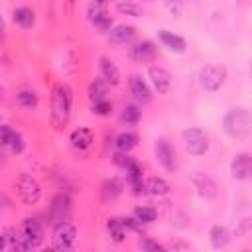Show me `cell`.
<instances>
[{
	"mask_svg": "<svg viewBox=\"0 0 252 252\" xmlns=\"http://www.w3.org/2000/svg\"><path fill=\"white\" fill-rule=\"evenodd\" d=\"M73 110V89L69 83H57L51 89V104H49V120L57 132H63L71 120Z\"/></svg>",
	"mask_w": 252,
	"mask_h": 252,
	"instance_id": "obj_1",
	"label": "cell"
},
{
	"mask_svg": "<svg viewBox=\"0 0 252 252\" xmlns=\"http://www.w3.org/2000/svg\"><path fill=\"white\" fill-rule=\"evenodd\" d=\"M222 130L234 142H248L252 136V114L246 106H232L222 116Z\"/></svg>",
	"mask_w": 252,
	"mask_h": 252,
	"instance_id": "obj_2",
	"label": "cell"
},
{
	"mask_svg": "<svg viewBox=\"0 0 252 252\" xmlns=\"http://www.w3.org/2000/svg\"><path fill=\"white\" fill-rule=\"evenodd\" d=\"M16 232H18V238H20L24 250H35V248H39V246L43 244V240H45L43 224H41L37 219H33V217H26V219L20 222V226H18Z\"/></svg>",
	"mask_w": 252,
	"mask_h": 252,
	"instance_id": "obj_3",
	"label": "cell"
},
{
	"mask_svg": "<svg viewBox=\"0 0 252 252\" xmlns=\"http://www.w3.org/2000/svg\"><path fill=\"white\" fill-rule=\"evenodd\" d=\"M14 193L18 195V199L24 203V205H37L39 199H41V183L30 175V173H20L14 181Z\"/></svg>",
	"mask_w": 252,
	"mask_h": 252,
	"instance_id": "obj_4",
	"label": "cell"
},
{
	"mask_svg": "<svg viewBox=\"0 0 252 252\" xmlns=\"http://www.w3.org/2000/svg\"><path fill=\"white\" fill-rule=\"evenodd\" d=\"M181 140H183V146H185V152L193 158H201L209 152V136L197 128V126H187L181 130Z\"/></svg>",
	"mask_w": 252,
	"mask_h": 252,
	"instance_id": "obj_5",
	"label": "cell"
},
{
	"mask_svg": "<svg viewBox=\"0 0 252 252\" xmlns=\"http://www.w3.org/2000/svg\"><path fill=\"white\" fill-rule=\"evenodd\" d=\"M77 244V226L67 219L53 222L51 230V248L53 250H71Z\"/></svg>",
	"mask_w": 252,
	"mask_h": 252,
	"instance_id": "obj_6",
	"label": "cell"
},
{
	"mask_svg": "<svg viewBox=\"0 0 252 252\" xmlns=\"http://www.w3.org/2000/svg\"><path fill=\"white\" fill-rule=\"evenodd\" d=\"M226 77H228L226 67H224V65H219V63H211V65L201 67V69H199V75H197L199 85H201L205 91H209V93H217V91L224 85Z\"/></svg>",
	"mask_w": 252,
	"mask_h": 252,
	"instance_id": "obj_7",
	"label": "cell"
},
{
	"mask_svg": "<svg viewBox=\"0 0 252 252\" xmlns=\"http://www.w3.org/2000/svg\"><path fill=\"white\" fill-rule=\"evenodd\" d=\"M87 18L98 32H108L114 26L106 0H91V4L87 8Z\"/></svg>",
	"mask_w": 252,
	"mask_h": 252,
	"instance_id": "obj_8",
	"label": "cell"
},
{
	"mask_svg": "<svg viewBox=\"0 0 252 252\" xmlns=\"http://www.w3.org/2000/svg\"><path fill=\"white\" fill-rule=\"evenodd\" d=\"M154 156H156V161L169 173H175L177 167H179V161H177V154H175V148L165 140V138H158L156 144H154Z\"/></svg>",
	"mask_w": 252,
	"mask_h": 252,
	"instance_id": "obj_9",
	"label": "cell"
},
{
	"mask_svg": "<svg viewBox=\"0 0 252 252\" xmlns=\"http://www.w3.org/2000/svg\"><path fill=\"white\" fill-rule=\"evenodd\" d=\"M128 57H130L134 63H140V65L154 63L156 57H158V45H156L152 39H138V41H132L130 47H128Z\"/></svg>",
	"mask_w": 252,
	"mask_h": 252,
	"instance_id": "obj_10",
	"label": "cell"
},
{
	"mask_svg": "<svg viewBox=\"0 0 252 252\" xmlns=\"http://www.w3.org/2000/svg\"><path fill=\"white\" fill-rule=\"evenodd\" d=\"M0 146L6 148L10 154L20 156L26 148V138L20 130L12 128L10 124H0Z\"/></svg>",
	"mask_w": 252,
	"mask_h": 252,
	"instance_id": "obj_11",
	"label": "cell"
},
{
	"mask_svg": "<svg viewBox=\"0 0 252 252\" xmlns=\"http://www.w3.org/2000/svg\"><path fill=\"white\" fill-rule=\"evenodd\" d=\"M191 183H193V187L197 189L199 197H203L205 201H213V199L219 195V185H217V181H215L209 173H205V171H193V173H191Z\"/></svg>",
	"mask_w": 252,
	"mask_h": 252,
	"instance_id": "obj_12",
	"label": "cell"
},
{
	"mask_svg": "<svg viewBox=\"0 0 252 252\" xmlns=\"http://www.w3.org/2000/svg\"><path fill=\"white\" fill-rule=\"evenodd\" d=\"M148 79H150V87L158 93V94H167L171 89V73L161 67V65H150L148 67Z\"/></svg>",
	"mask_w": 252,
	"mask_h": 252,
	"instance_id": "obj_13",
	"label": "cell"
},
{
	"mask_svg": "<svg viewBox=\"0 0 252 252\" xmlns=\"http://www.w3.org/2000/svg\"><path fill=\"white\" fill-rule=\"evenodd\" d=\"M230 175L234 181H248L252 175V158L246 152H240L230 161Z\"/></svg>",
	"mask_w": 252,
	"mask_h": 252,
	"instance_id": "obj_14",
	"label": "cell"
},
{
	"mask_svg": "<svg viewBox=\"0 0 252 252\" xmlns=\"http://www.w3.org/2000/svg\"><path fill=\"white\" fill-rule=\"evenodd\" d=\"M124 171H126V181H128L132 193H134V195H142V193H146L144 171H142V165H140V161H138L136 158L124 167Z\"/></svg>",
	"mask_w": 252,
	"mask_h": 252,
	"instance_id": "obj_15",
	"label": "cell"
},
{
	"mask_svg": "<svg viewBox=\"0 0 252 252\" xmlns=\"http://www.w3.org/2000/svg\"><path fill=\"white\" fill-rule=\"evenodd\" d=\"M128 87H130V94L134 96L136 102L148 104L152 100V87L142 75H132L128 81Z\"/></svg>",
	"mask_w": 252,
	"mask_h": 252,
	"instance_id": "obj_16",
	"label": "cell"
},
{
	"mask_svg": "<svg viewBox=\"0 0 252 252\" xmlns=\"http://www.w3.org/2000/svg\"><path fill=\"white\" fill-rule=\"evenodd\" d=\"M71 213V199L65 193H59L53 197L51 205H49V220L51 222H59V220H67Z\"/></svg>",
	"mask_w": 252,
	"mask_h": 252,
	"instance_id": "obj_17",
	"label": "cell"
},
{
	"mask_svg": "<svg viewBox=\"0 0 252 252\" xmlns=\"http://www.w3.org/2000/svg\"><path fill=\"white\" fill-rule=\"evenodd\" d=\"M158 39H159L161 45H163L167 51H171V53L181 55V53H185V49H187L185 37H181L179 33H173V32H169V30H159V32H158Z\"/></svg>",
	"mask_w": 252,
	"mask_h": 252,
	"instance_id": "obj_18",
	"label": "cell"
},
{
	"mask_svg": "<svg viewBox=\"0 0 252 252\" xmlns=\"http://www.w3.org/2000/svg\"><path fill=\"white\" fill-rule=\"evenodd\" d=\"M98 69H100V77L104 79V83L108 87H118L120 85V69L110 57H106V55L98 57Z\"/></svg>",
	"mask_w": 252,
	"mask_h": 252,
	"instance_id": "obj_19",
	"label": "cell"
},
{
	"mask_svg": "<svg viewBox=\"0 0 252 252\" xmlns=\"http://www.w3.org/2000/svg\"><path fill=\"white\" fill-rule=\"evenodd\" d=\"M69 142H71V146H73L75 150L85 152V150H89V148L94 144V132H93L91 128H87V126H79V128H75V130L71 132Z\"/></svg>",
	"mask_w": 252,
	"mask_h": 252,
	"instance_id": "obj_20",
	"label": "cell"
},
{
	"mask_svg": "<svg viewBox=\"0 0 252 252\" xmlns=\"http://www.w3.org/2000/svg\"><path fill=\"white\" fill-rule=\"evenodd\" d=\"M134 33H136L134 26H130V24H114L108 30V41L112 45H126V43L132 41Z\"/></svg>",
	"mask_w": 252,
	"mask_h": 252,
	"instance_id": "obj_21",
	"label": "cell"
},
{
	"mask_svg": "<svg viewBox=\"0 0 252 252\" xmlns=\"http://www.w3.org/2000/svg\"><path fill=\"white\" fill-rule=\"evenodd\" d=\"M124 191V183L120 177H108L100 185V199L102 203H114Z\"/></svg>",
	"mask_w": 252,
	"mask_h": 252,
	"instance_id": "obj_22",
	"label": "cell"
},
{
	"mask_svg": "<svg viewBox=\"0 0 252 252\" xmlns=\"http://www.w3.org/2000/svg\"><path fill=\"white\" fill-rule=\"evenodd\" d=\"M230 240H232V234L224 224H213L209 228V242H211V246L215 250L226 248L230 244Z\"/></svg>",
	"mask_w": 252,
	"mask_h": 252,
	"instance_id": "obj_23",
	"label": "cell"
},
{
	"mask_svg": "<svg viewBox=\"0 0 252 252\" xmlns=\"http://www.w3.org/2000/svg\"><path fill=\"white\" fill-rule=\"evenodd\" d=\"M12 20H14V24H16L18 28H22V30H32L33 24H35V12H33L32 8H28V6H18V8H14V12H12Z\"/></svg>",
	"mask_w": 252,
	"mask_h": 252,
	"instance_id": "obj_24",
	"label": "cell"
},
{
	"mask_svg": "<svg viewBox=\"0 0 252 252\" xmlns=\"http://www.w3.org/2000/svg\"><path fill=\"white\" fill-rule=\"evenodd\" d=\"M136 146H138V134L132 132V130H124V132L116 134V138H114V148H116V152H126V154H130Z\"/></svg>",
	"mask_w": 252,
	"mask_h": 252,
	"instance_id": "obj_25",
	"label": "cell"
},
{
	"mask_svg": "<svg viewBox=\"0 0 252 252\" xmlns=\"http://www.w3.org/2000/svg\"><path fill=\"white\" fill-rule=\"evenodd\" d=\"M169 191H171V185L163 177L154 175V177L146 179V193H150L154 197H165V195H169Z\"/></svg>",
	"mask_w": 252,
	"mask_h": 252,
	"instance_id": "obj_26",
	"label": "cell"
},
{
	"mask_svg": "<svg viewBox=\"0 0 252 252\" xmlns=\"http://www.w3.org/2000/svg\"><path fill=\"white\" fill-rule=\"evenodd\" d=\"M106 232H108L110 240L116 242V244L124 242V240H126V234H128V230L124 228L120 217H110V219L106 220Z\"/></svg>",
	"mask_w": 252,
	"mask_h": 252,
	"instance_id": "obj_27",
	"label": "cell"
},
{
	"mask_svg": "<svg viewBox=\"0 0 252 252\" xmlns=\"http://www.w3.org/2000/svg\"><path fill=\"white\" fill-rule=\"evenodd\" d=\"M16 102H18V106H22V108H26V110H33V108H37V104H39V96H37L35 91H32V89H22V91H18V94H16Z\"/></svg>",
	"mask_w": 252,
	"mask_h": 252,
	"instance_id": "obj_28",
	"label": "cell"
},
{
	"mask_svg": "<svg viewBox=\"0 0 252 252\" xmlns=\"http://www.w3.org/2000/svg\"><path fill=\"white\" fill-rule=\"evenodd\" d=\"M116 12L122 16H130V18H142L144 16V8L134 0H118Z\"/></svg>",
	"mask_w": 252,
	"mask_h": 252,
	"instance_id": "obj_29",
	"label": "cell"
},
{
	"mask_svg": "<svg viewBox=\"0 0 252 252\" xmlns=\"http://www.w3.org/2000/svg\"><path fill=\"white\" fill-rule=\"evenodd\" d=\"M132 217H134L140 224H152V222L158 219V211H156L154 207H150V205H138V207H134Z\"/></svg>",
	"mask_w": 252,
	"mask_h": 252,
	"instance_id": "obj_30",
	"label": "cell"
},
{
	"mask_svg": "<svg viewBox=\"0 0 252 252\" xmlns=\"http://www.w3.org/2000/svg\"><path fill=\"white\" fill-rule=\"evenodd\" d=\"M106 91H108V85L104 83V79L102 77H98V79H93L91 83H89V98H91V102H96V100H102V98H106Z\"/></svg>",
	"mask_w": 252,
	"mask_h": 252,
	"instance_id": "obj_31",
	"label": "cell"
},
{
	"mask_svg": "<svg viewBox=\"0 0 252 252\" xmlns=\"http://www.w3.org/2000/svg\"><path fill=\"white\" fill-rule=\"evenodd\" d=\"M140 118H142V110H140L138 104H134V102L124 104V108H122V122L134 126V124L140 122Z\"/></svg>",
	"mask_w": 252,
	"mask_h": 252,
	"instance_id": "obj_32",
	"label": "cell"
},
{
	"mask_svg": "<svg viewBox=\"0 0 252 252\" xmlns=\"http://www.w3.org/2000/svg\"><path fill=\"white\" fill-rule=\"evenodd\" d=\"M91 112L96 114V116H108L112 112V102L108 98H102V100H96V102H91Z\"/></svg>",
	"mask_w": 252,
	"mask_h": 252,
	"instance_id": "obj_33",
	"label": "cell"
},
{
	"mask_svg": "<svg viewBox=\"0 0 252 252\" xmlns=\"http://www.w3.org/2000/svg\"><path fill=\"white\" fill-rule=\"evenodd\" d=\"M138 246H140L144 252H163V250H165V246H161L159 242L152 240L150 236H140V240H138Z\"/></svg>",
	"mask_w": 252,
	"mask_h": 252,
	"instance_id": "obj_34",
	"label": "cell"
},
{
	"mask_svg": "<svg viewBox=\"0 0 252 252\" xmlns=\"http://www.w3.org/2000/svg\"><path fill=\"white\" fill-rule=\"evenodd\" d=\"M120 220H122V224H124V228H126L128 232H140V234H142L144 224H140L134 217H120Z\"/></svg>",
	"mask_w": 252,
	"mask_h": 252,
	"instance_id": "obj_35",
	"label": "cell"
},
{
	"mask_svg": "<svg viewBox=\"0 0 252 252\" xmlns=\"http://www.w3.org/2000/svg\"><path fill=\"white\" fill-rule=\"evenodd\" d=\"M250 232V219H242L236 226V236H248Z\"/></svg>",
	"mask_w": 252,
	"mask_h": 252,
	"instance_id": "obj_36",
	"label": "cell"
},
{
	"mask_svg": "<svg viewBox=\"0 0 252 252\" xmlns=\"http://www.w3.org/2000/svg\"><path fill=\"white\" fill-rule=\"evenodd\" d=\"M8 250V228L4 232H0V252Z\"/></svg>",
	"mask_w": 252,
	"mask_h": 252,
	"instance_id": "obj_37",
	"label": "cell"
},
{
	"mask_svg": "<svg viewBox=\"0 0 252 252\" xmlns=\"http://www.w3.org/2000/svg\"><path fill=\"white\" fill-rule=\"evenodd\" d=\"M167 248H169V250H177V248H183V250H189L191 246H189V244H185V242H177V244H169Z\"/></svg>",
	"mask_w": 252,
	"mask_h": 252,
	"instance_id": "obj_38",
	"label": "cell"
},
{
	"mask_svg": "<svg viewBox=\"0 0 252 252\" xmlns=\"http://www.w3.org/2000/svg\"><path fill=\"white\" fill-rule=\"evenodd\" d=\"M4 35H6V22H4V18L0 16V41L4 39Z\"/></svg>",
	"mask_w": 252,
	"mask_h": 252,
	"instance_id": "obj_39",
	"label": "cell"
},
{
	"mask_svg": "<svg viewBox=\"0 0 252 252\" xmlns=\"http://www.w3.org/2000/svg\"><path fill=\"white\" fill-rule=\"evenodd\" d=\"M2 100H4V87L0 85V104H2Z\"/></svg>",
	"mask_w": 252,
	"mask_h": 252,
	"instance_id": "obj_40",
	"label": "cell"
},
{
	"mask_svg": "<svg viewBox=\"0 0 252 252\" xmlns=\"http://www.w3.org/2000/svg\"><path fill=\"white\" fill-rule=\"evenodd\" d=\"M106 2H108V0H106Z\"/></svg>",
	"mask_w": 252,
	"mask_h": 252,
	"instance_id": "obj_41",
	"label": "cell"
}]
</instances>
